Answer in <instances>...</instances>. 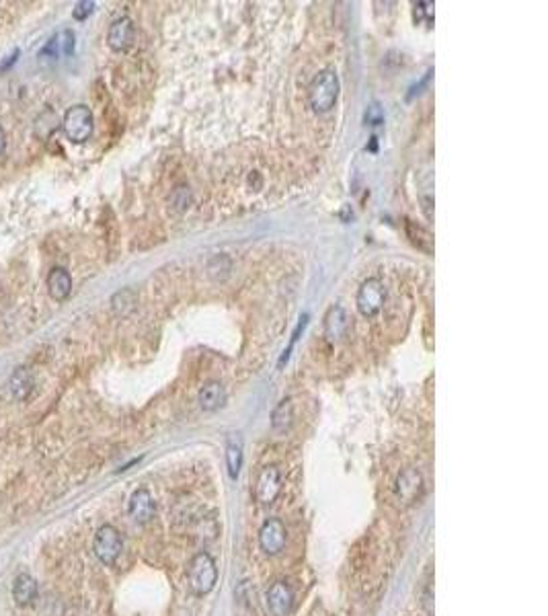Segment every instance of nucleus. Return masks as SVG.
Wrapping results in <instances>:
<instances>
[{"instance_id": "nucleus-1", "label": "nucleus", "mask_w": 548, "mask_h": 616, "mask_svg": "<svg viewBox=\"0 0 548 616\" xmlns=\"http://www.w3.org/2000/svg\"><path fill=\"white\" fill-rule=\"evenodd\" d=\"M341 82L335 70H320L308 84V103L316 114L331 111L339 99Z\"/></svg>"}, {"instance_id": "nucleus-2", "label": "nucleus", "mask_w": 548, "mask_h": 616, "mask_svg": "<svg viewBox=\"0 0 548 616\" xmlns=\"http://www.w3.org/2000/svg\"><path fill=\"white\" fill-rule=\"evenodd\" d=\"M187 579H189L191 592L197 596H206L214 590L216 581H218V569L210 553L201 551L191 559L189 569H187Z\"/></svg>"}, {"instance_id": "nucleus-3", "label": "nucleus", "mask_w": 548, "mask_h": 616, "mask_svg": "<svg viewBox=\"0 0 548 616\" xmlns=\"http://www.w3.org/2000/svg\"><path fill=\"white\" fill-rule=\"evenodd\" d=\"M64 134L70 142L74 144H82L86 142L93 130H95V119H93V111L86 105H74L66 111L64 121H62Z\"/></svg>"}, {"instance_id": "nucleus-4", "label": "nucleus", "mask_w": 548, "mask_h": 616, "mask_svg": "<svg viewBox=\"0 0 548 616\" xmlns=\"http://www.w3.org/2000/svg\"><path fill=\"white\" fill-rule=\"evenodd\" d=\"M93 551L103 565H113L123 551V539L116 526L105 524L101 526L93 540Z\"/></svg>"}, {"instance_id": "nucleus-5", "label": "nucleus", "mask_w": 548, "mask_h": 616, "mask_svg": "<svg viewBox=\"0 0 548 616\" xmlns=\"http://www.w3.org/2000/svg\"><path fill=\"white\" fill-rule=\"evenodd\" d=\"M384 302H386V288L378 277H368L357 290L355 304L362 312V317L366 319H374L382 310Z\"/></svg>"}, {"instance_id": "nucleus-6", "label": "nucleus", "mask_w": 548, "mask_h": 616, "mask_svg": "<svg viewBox=\"0 0 548 616\" xmlns=\"http://www.w3.org/2000/svg\"><path fill=\"white\" fill-rule=\"evenodd\" d=\"M394 495L401 505H413L423 495V477L415 466H407L398 473L394 483Z\"/></svg>"}, {"instance_id": "nucleus-7", "label": "nucleus", "mask_w": 548, "mask_h": 616, "mask_svg": "<svg viewBox=\"0 0 548 616\" xmlns=\"http://www.w3.org/2000/svg\"><path fill=\"white\" fill-rule=\"evenodd\" d=\"M281 491V471L277 464H267L261 468L255 483V497L261 505H272Z\"/></svg>"}, {"instance_id": "nucleus-8", "label": "nucleus", "mask_w": 548, "mask_h": 616, "mask_svg": "<svg viewBox=\"0 0 548 616\" xmlns=\"http://www.w3.org/2000/svg\"><path fill=\"white\" fill-rule=\"evenodd\" d=\"M288 542V530L284 526V522L277 518H269L263 522L261 530H259V544L261 551L265 555H279L286 549Z\"/></svg>"}, {"instance_id": "nucleus-9", "label": "nucleus", "mask_w": 548, "mask_h": 616, "mask_svg": "<svg viewBox=\"0 0 548 616\" xmlns=\"http://www.w3.org/2000/svg\"><path fill=\"white\" fill-rule=\"evenodd\" d=\"M128 512H130V518L136 522V524H148V522L155 518V514H157V503H155L152 493H150L146 487L136 489V491L132 493V497H130Z\"/></svg>"}, {"instance_id": "nucleus-10", "label": "nucleus", "mask_w": 548, "mask_h": 616, "mask_svg": "<svg viewBox=\"0 0 548 616\" xmlns=\"http://www.w3.org/2000/svg\"><path fill=\"white\" fill-rule=\"evenodd\" d=\"M294 606V592L286 581H275L267 590V608L274 616H290Z\"/></svg>"}, {"instance_id": "nucleus-11", "label": "nucleus", "mask_w": 548, "mask_h": 616, "mask_svg": "<svg viewBox=\"0 0 548 616\" xmlns=\"http://www.w3.org/2000/svg\"><path fill=\"white\" fill-rule=\"evenodd\" d=\"M134 23L130 17H119L111 23L109 31H107V45L113 52H125L132 43H134Z\"/></svg>"}, {"instance_id": "nucleus-12", "label": "nucleus", "mask_w": 548, "mask_h": 616, "mask_svg": "<svg viewBox=\"0 0 548 616\" xmlns=\"http://www.w3.org/2000/svg\"><path fill=\"white\" fill-rule=\"evenodd\" d=\"M325 337L329 341H341L350 327V317L341 304H333L325 314Z\"/></svg>"}, {"instance_id": "nucleus-13", "label": "nucleus", "mask_w": 548, "mask_h": 616, "mask_svg": "<svg viewBox=\"0 0 548 616\" xmlns=\"http://www.w3.org/2000/svg\"><path fill=\"white\" fill-rule=\"evenodd\" d=\"M13 600L21 608H29L38 600V581L29 573H21L13 583Z\"/></svg>"}, {"instance_id": "nucleus-14", "label": "nucleus", "mask_w": 548, "mask_h": 616, "mask_svg": "<svg viewBox=\"0 0 548 616\" xmlns=\"http://www.w3.org/2000/svg\"><path fill=\"white\" fill-rule=\"evenodd\" d=\"M47 290L54 300H66L72 292V277L64 268H54L47 275Z\"/></svg>"}, {"instance_id": "nucleus-15", "label": "nucleus", "mask_w": 548, "mask_h": 616, "mask_svg": "<svg viewBox=\"0 0 548 616\" xmlns=\"http://www.w3.org/2000/svg\"><path fill=\"white\" fill-rule=\"evenodd\" d=\"M199 407L203 411H216L220 409L222 405L226 403V388L220 385L218 380H212V383H206L199 390Z\"/></svg>"}, {"instance_id": "nucleus-16", "label": "nucleus", "mask_w": 548, "mask_h": 616, "mask_svg": "<svg viewBox=\"0 0 548 616\" xmlns=\"http://www.w3.org/2000/svg\"><path fill=\"white\" fill-rule=\"evenodd\" d=\"M294 424V403L292 399H284L272 413V427L275 434H286Z\"/></svg>"}, {"instance_id": "nucleus-17", "label": "nucleus", "mask_w": 548, "mask_h": 616, "mask_svg": "<svg viewBox=\"0 0 548 616\" xmlns=\"http://www.w3.org/2000/svg\"><path fill=\"white\" fill-rule=\"evenodd\" d=\"M9 388H11V395L17 399V401H25L31 390H33V376L27 368H19L13 376H11V383H9Z\"/></svg>"}, {"instance_id": "nucleus-18", "label": "nucleus", "mask_w": 548, "mask_h": 616, "mask_svg": "<svg viewBox=\"0 0 548 616\" xmlns=\"http://www.w3.org/2000/svg\"><path fill=\"white\" fill-rule=\"evenodd\" d=\"M226 466H228L230 479H238L240 468H242V440L238 436L228 438V444H226Z\"/></svg>"}, {"instance_id": "nucleus-19", "label": "nucleus", "mask_w": 548, "mask_h": 616, "mask_svg": "<svg viewBox=\"0 0 548 616\" xmlns=\"http://www.w3.org/2000/svg\"><path fill=\"white\" fill-rule=\"evenodd\" d=\"M405 229H407V234H409L411 243L417 247V249L423 251L425 255H431V253H433V238H431L430 232L425 231V229H421L419 224L411 222V220L405 222Z\"/></svg>"}, {"instance_id": "nucleus-20", "label": "nucleus", "mask_w": 548, "mask_h": 616, "mask_svg": "<svg viewBox=\"0 0 548 616\" xmlns=\"http://www.w3.org/2000/svg\"><path fill=\"white\" fill-rule=\"evenodd\" d=\"M189 199H191V193L187 187H177L173 197H171V204L175 206L177 210H185L189 206Z\"/></svg>"}, {"instance_id": "nucleus-21", "label": "nucleus", "mask_w": 548, "mask_h": 616, "mask_svg": "<svg viewBox=\"0 0 548 616\" xmlns=\"http://www.w3.org/2000/svg\"><path fill=\"white\" fill-rule=\"evenodd\" d=\"M421 608L425 610V615L433 616V588H431V579L425 581L423 592H421Z\"/></svg>"}, {"instance_id": "nucleus-22", "label": "nucleus", "mask_w": 548, "mask_h": 616, "mask_svg": "<svg viewBox=\"0 0 548 616\" xmlns=\"http://www.w3.org/2000/svg\"><path fill=\"white\" fill-rule=\"evenodd\" d=\"M95 11V2H91V0H84V2H79L77 6H74V11H72V17L77 21H84L91 13Z\"/></svg>"}, {"instance_id": "nucleus-23", "label": "nucleus", "mask_w": 548, "mask_h": 616, "mask_svg": "<svg viewBox=\"0 0 548 616\" xmlns=\"http://www.w3.org/2000/svg\"><path fill=\"white\" fill-rule=\"evenodd\" d=\"M19 54H21L19 50H13V52H11V56H6V60L0 64V72H6V70H9V68H11V66H13V64L19 60Z\"/></svg>"}, {"instance_id": "nucleus-24", "label": "nucleus", "mask_w": 548, "mask_h": 616, "mask_svg": "<svg viewBox=\"0 0 548 616\" xmlns=\"http://www.w3.org/2000/svg\"><path fill=\"white\" fill-rule=\"evenodd\" d=\"M421 208H423V212H425V218L427 220H433V212H431V204H433V199L431 197H421Z\"/></svg>"}, {"instance_id": "nucleus-25", "label": "nucleus", "mask_w": 548, "mask_h": 616, "mask_svg": "<svg viewBox=\"0 0 548 616\" xmlns=\"http://www.w3.org/2000/svg\"><path fill=\"white\" fill-rule=\"evenodd\" d=\"M4 148H6V134H4V130L0 128V154L4 153Z\"/></svg>"}]
</instances>
